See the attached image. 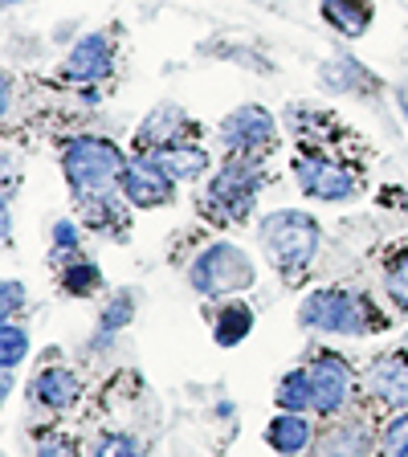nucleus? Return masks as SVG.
Here are the masks:
<instances>
[{
    "mask_svg": "<svg viewBox=\"0 0 408 457\" xmlns=\"http://www.w3.org/2000/svg\"><path fill=\"white\" fill-rule=\"evenodd\" d=\"M57 286H62V290H66L70 298H86V295H95L98 286H103V270H98L95 262H90V257L70 253L66 262H62Z\"/></svg>",
    "mask_w": 408,
    "mask_h": 457,
    "instance_id": "a211bd4d",
    "label": "nucleus"
},
{
    "mask_svg": "<svg viewBox=\"0 0 408 457\" xmlns=\"http://www.w3.org/2000/svg\"><path fill=\"white\" fill-rule=\"evenodd\" d=\"M21 306H25V282H4V298H0L4 319H17Z\"/></svg>",
    "mask_w": 408,
    "mask_h": 457,
    "instance_id": "bb28decb",
    "label": "nucleus"
},
{
    "mask_svg": "<svg viewBox=\"0 0 408 457\" xmlns=\"http://www.w3.org/2000/svg\"><path fill=\"white\" fill-rule=\"evenodd\" d=\"M176 176L155 160L152 152H139L135 160H127V171H123V184H119V196L135 209H163L171 204L176 196Z\"/></svg>",
    "mask_w": 408,
    "mask_h": 457,
    "instance_id": "423d86ee",
    "label": "nucleus"
},
{
    "mask_svg": "<svg viewBox=\"0 0 408 457\" xmlns=\"http://www.w3.org/2000/svg\"><path fill=\"white\" fill-rule=\"evenodd\" d=\"M131 319H135V295H131V290H119V295H114V303L106 306L103 319H98V331L114 335V331H123Z\"/></svg>",
    "mask_w": 408,
    "mask_h": 457,
    "instance_id": "5701e85b",
    "label": "nucleus"
},
{
    "mask_svg": "<svg viewBox=\"0 0 408 457\" xmlns=\"http://www.w3.org/2000/svg\"><path fill=\"white\" fill-rule=\"evenodd\" d=\"M363 392L371 404L392 412L408 409V352H384L363 371Z\"/></svg>",
    "mask_w": 408,
    "mask_h": 457,
    "instance_id": "1a4fd4ad",
    "label": "nucleus"
},
{
    "mask_svg": "<svg viewBox=\"0 0 408 457\" xmlns=\"http://www.w3.org/2000/svg\"><path fill=\"white\" fill-rule=\"evenodd\" d=\"M95 457H147V453H143V445L131 433H106V437L98 441Z\"/></svg>",
    "mask_w": 408,
    "mask_h": 457,
    "instance_id": "b1692460",
    "label": "nucleus"
},
{
    "mask_svg": "<svg viewBox=\"0 0 408 457\" xmlns=\"http://www.w3.org/2000/svg\"><path fill=\"white\" fill-rule=\"evenodd\" d=\"M62 171H66V184L74 192V204H82L95 196H114V188L123 184L127 160L119 152V143L106 135H78L62 152Z\"/></svg>",
    "mask_w": 408,
    "mask_h": 457,
    "instance_id": "f03ea898",
    "label": "nucleus"
},
{
    "mask_svg": "<svg viewBox=\"0 0 408 457\" xmlns=\"http://www.w3.org/2000/svg\"><path fill=\"white\" fill-rule=\"evenodd\" d=\"M384 295L408 314V249H400L388 262V270H384Z\"/></svg>",
    "mask_w": 408,
    "mask_h": 457,
    "instance_id": "4be33fe9",
    "label": "nucleus"
},
{
    "mask_svg": "<svg viewBox=\"0 0 408 457\" xmlns=\"http://www.w3.org/2000/svg\"><path fill=\"white\" fill-rule=\"evenodd\" d=\"M37 457H78V445L70 437H62V433H46L37 441Z\"/></svg>",
    "mask_w": 408,
    "mask_h": 457,
    "instance_id": "a878e982",
    "label": "nucleus"
},
{
    "mask_svg": "<svg viewBox=\"0 0 408 457\" xmlns=\"http://www.w3.org/2000/svg\"><path fill=\"white\" fill-rule=\"evenodd\" d=\"M4 4H17V0H4Z\"/></svg>",
    "mask_w": 408,
    "mask_h": 457,
    "instance_id": "c756f323",
    "label": "nucleus"
},
{
    "mask_svg": "<svg viewBox=\"0 0 408 457\" xmlns=\"http://www.w3.org/2000/svg\"><path fill=\"white\" fill-rule=\"evenodd\" d=\"M254 278H257V270L249 262V253L237 245H229V241L209 245L188 270L192 290L204 298H237L241 290L254 286Z\"/></svg>",
    "mask_w": 408,
    "mask_h": 457,
    "instance_id": "39448f33",
    "label": "nucleus"
},
{
    "mask_svg": "<svg viewBox=\"0 0 408 457\" xmlns=\"http://www.w3.org/2000/svg\"><path fill=\"white\" fill-rule=\"evenodd\" d=\"M249 327H254V311H249L246 303H237V298H229L217 311V319H212V339H217L221 347H237L249 335Z\"/></svg>",
    "mask_w": 408,
    "mask_h": 457,
    "instance_id": "6ab92c4d",
    "label": "nucleus"
},
{
    "mask_svg": "<svg viewBox=\"0 0 408 457\" xmlns=\"http://www.w3.org/2000/svg\"><path fill=\"white\" fill-rule=\"evenodd\" d=\"M295 180L303 188V196L314 200H355L360 196V176L347 163L327 160V155H298L295 160Z\"/></svg>",
    "mask_w": 408,
    "mask_h": 457,
    "instance_id": "0eeeda50",
    "label": "nucleus"
},
{
    "mask_svg": "<svg viewBox=\"0 0 408 457\" xmlns=\"http://www.w3.org/2000/svg\"><path fill=\"white\" fill-rule=\"evenodd\" d=\"M257 237H262V249H266L270 266L278 270L282 278H298L303 270H311L314 253H319V220L306 217L298 209H278L262 220L257 228Z\"/></svg>",
    "mask_w": 408,
    "mask_h": 457,
    "instance_id": "7ed1b4c3",
    "label": "nucleus"
},
{
    "mask_svg": "<svg viewBox=\"0 0 408 457\" xmlns=\"http://www.w3.org/2000/svg\"><path fill=\"white\" fill-rule=\"evenodd\" d=\"M274 400H278V409H282V412H306V409H314L311 371H306V368H290L282 380H278Z\"/></svg>",
    "mask_w": 408,
    "mask_h": 457,
    "instance_id": "aec40b11",
    "label": "nucleus"
},
{
    "mask_svg": "<svg viewBox=\"0 0 408 457\" xmlns=\"http://www.w3.org/2000/svg\"><path fill=\"white\" fill-rule=\"evenodd\" d=\"M311 437H314V428L303 412H278V417L266 425V445L282 457H298L306 445H311Z\"/></svg>",
    "mask_w": 408,
    "mask_h": 457,
    "instance_id": "2eb2a0df",
    "label": "nucleus"
},
{
    "mask_svg": "<svg viewBox=\"0 0 408 457\" xmlns=\"http://www.w3.org/2000/svg\"><path fill=\"white\" fill-rule=\"evenodd\" d=\"M384 449H388L392 457H400V453H408V409L404 412H396V417L384 425Z\"/></svg>",
    "mask_w": 408,
    "mask_h": 457,
    "instance_id": "393cba45",
    "label": "nucleus"
},
{
    "mask_svg": "<svg viewBox=\"0 0 408 457\" xmlns=\"http://www.w3.org/2000/svg\"><path fill=\"white\" fill-rule=\"evenodd\" d=\"M400 457H408V453H400Z\"/></svg>",
    "mask_w": 408,
    "mask_h": 457,
    "instance_id": "7c9ffc66",
    "label": "nucleus"
},
{
    "mask_svg": "<svg viewBox=\"0 0 408 457\" xmlns=\"http://www.w3.org/2000/svg\"><path fill=\"white\" fill-rule=\"evenodd\" d=\"M29 396H33V404H41V409H49V412H66L82 400V384H78V376L70 368L54 363V368H41L37 376H33Z\"/></svg>",
    "mask_w": 408,
    "mask_h": 457,
    "instance_id": "ddd939ff",
    "label": "nucleus"
},
{
    "mask_svg": "<svg viewBox=\"0 0 408 457\" xmlns=\"http://www.w3.org/2000/svg\"><path fill=\"white\" fill-rule=\"evenodd\" d=\"M152 155L180 184L184 180H196V176H204V171H209V152H204V147H196V143H176V147H163V152H152Z\"/></svg>",
    "mask_w": 408,
    "mask_h": 457,
    "instance_id": "f3484780",
    "label": "nucleus"
},
{
    "mask_svg": "<svg viewBox=\"0 0 408 457\" xmlns=\"http://www.w3.org/2000/svg\"><path fill=\"white\" fill-rule=\"evenodd\" d=\"M188 114L176 103H160L135 131V147L139 152H163V147H176V143H188Z\"/></svg>",
    "mask_w": 408,
    "mask_h": 457,
    "instance_id": "f8f14e48",
    "label": "nucleus"
},
{
    "mask_svg": "<svg viewBox=\"0 0 408 457\" xmlns=\"http://www.w3.org/2000/svg\"><path fill=\"white\" fill-rule=\"evenodd\" d=\"M257 192H262V160L257 155H233L209 180L204 212L217 220H246L257 204Z\"/></svg>",
    "mask_w": 408,
    "mask_h": 457,
    "instance_id": "20e7f679",
    "label": "nucleus"
},
{
    "mask_svg": "<svg viewBox=\"0 0 408 457\" xmlns=\"http://www.w3.org/2000/svg\"><path fill=\"white\" fill-rule=\"evenodd\" d=\"M331 457H339V453H331Z\"/></svg>",
    "mask_w": 408,
    "mask_h": 457,
    "instance_id": "2f4dec72",
    "label": "nucleus"
},
{
    "mask_svg": "<svg viewBox=\"0 0 408 457\" xmlns=\"http://www.w3.org/2000/svg\"><path fill=\"white\" fill-rule=\"evenodd\" d=\"M78 249V228L70 225V220H57L54 225V253L62 257V253H74Z\"/></svg>",
    "mask_w": 408,
    "mask_h": 457,
    "instance_id": "cd10ccee",
    "label": "nucleus"
},
{
    "mask_svg": "<svg viewBox=\"0 0 408 457\" xmlns=\"http://www.w3.org/2000/svg\"><path fill=\"white\" fill-rule=\"evenodd\" d=\"M298 327L319 335H371L388 331V314L360 290L327 286V290H311L298 303Z\"/></svg>",
    "mask_w": 408,
    "mask_h": 457,
    "instance_id": "f257e3e1",
    "label": "nucleus"
},
{
    "mask_svg": "<svg viewBox=\"0 0 408 457\" xmlns=\"http://www.w3.org/2000/svg\"><path fill=\"white\" fill-rule=\"evenodd\" d=\"M396 98H400V114H404V119H408V86H400V90H396Z\"/></svg>",
    "mask_w": 408,
    "mask_h": 457,
    "instance_id": "c85d7f7f",
    "label": "nucleus"
},
{
    "mask_svg": "<svg viewBox=\"0 0 408 457\" xmlns=\"http://www.w3.org/2000/svg\"><path fill=\"white\" fill-rule=\"evenodd\" d=\"M323 82L331 86L335 95H352V98H368L380 90V78L371 74L368 66H360L355 57H335V62H327Z\"/></svg>",
    "mask_w": 408,
    "mask_h": 457,
    "instance_id": "4468645a",
    "label": "nucleus"
},
{
    "mask_svg": "<svg viewBox=\"0 0 408 457\" xmlns=\"http://www.w3.org/2000/svg\"><path fill=\"white\" fill-rule=\"evenodd\" d=\"M376 17L371 0H323V21L331 29H339L343 37H363Z\"/></svg>",
    "mask_w": 408,
    "mask_h": 457,
    "instance_id": "dca6fc26",
    "label": "nucleus"
},
{
    "mask_svg": "<svg viewBox=\"0 0 408 457\" xmlns=\"http://www.w3.org/2000/svg\"><path fill=\"white\" fill-rule=\"evenodd\" d=\"M114 70V46L106 33H86L82 41H78L74 49H70L66 57V66H62V74L70 78V82H103L106 74Z\"/></svg>",
    "mask_w": 408,
    "mask_h": 457,
    "instance_id": "9b49d317",
    "label": "nucleus"
},
{
    "mask_svg": "<svg viewBox=\"0 0 408 457\" xmlns=\"http://www.w3.org/2000/svg\"><path fill=\"white\" fill-rule=\"evenodd\" d=\"M306 371H311L314 412H319V417H335V412L347 409V400H352V392H355L352 363L335 352H319V355H311Z\"/></svg>",
    "mask_w": 408,
    "mask_h": 457,
    "instance_id": "6e6552de",
    "label": "nucleus"
},
{
    "mask_svg": "<svg viewBox=\"0 0 408 457\" xmlns=\"http://www.w3.org/2000/svg\"><path fill=\"white\" fill-rule=\"evenodd\" d=\"M25 355H29V331L17 319H4V327H0V368L12 371Z\"/></svg>",
    "mask_w": 408,
    "mask_h": 457,
    "instance_id": "412c9836",
    "label": "nucleus"
},
{
    "mask_svg": "<svg viewBox=\"0 0 408 457\" xmlns=\"http://www.w3.org/2000/svg\"><path fill=\"white\" fill-rule=\"evenodd\" d=\"M274 135H278V127L266 106H237V111L221 123V143H225L233 155L266 152L270 143H274Z\"/></svg>",
    "mask_w": 408,
    "mask_h": 457,
    "instance_id": "9d476101",
    "label": "nucleus"
}]
</instances>
